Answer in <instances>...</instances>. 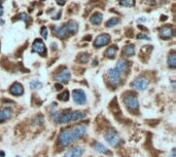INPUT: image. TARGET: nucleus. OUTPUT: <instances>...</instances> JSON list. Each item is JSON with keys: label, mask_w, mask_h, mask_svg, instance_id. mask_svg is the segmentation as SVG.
Returning a JSON list of instances; mask_svg holds the SVG:
<instances>
[{"label": "nucleus", "mask_w": 176, "mask_h": 157, "mask_svg": "<svg viewBox=\"0 0 176 157\" xmlns=\"http://www.w3.org/2000/svg\"><path fill=\"white\" fill-rule=\"evenodd\" d=\"M32 50L34 53H37L40 56H44L46 54V45H44L43 41L41 39H36L33 42L32 45Z\"/></svg>", "instance_id": "obj_9"}, {"label": "nucleus", "mask_w": 176, "mask_h": 157, "mask_svg": "<svg viewBox=\"0 0 176 157\" xmlns=\"http://www.w3.org/2000/svg\"><path fill=\"white\" fill-rule=\"evenodd\" d=\"M118 23H120V20H118L117 18H111L110 20H108V21H107L106 27H107V28L114 27V26H117V25Z\"/></svg>", "instance_id": "obj_24"}, {"label": "nucleus", "mask_w": 176, "mask_h": 157, "mask_svg": "<svg viewBox=\"0 0 176 157\" xmlns=\"http://www.w3.org/2000/svg\"><path fill=\"white\" fill-rule=\"evenodd\" d=\"M102 20H103V15L100 12H95L94 15L90 18V22L93 24V25H100Z\"/></svg>", "instance_id": "obj_18"}, {"label": "nucleus", "mask_w": 176, "mask_h": 157, "mask_svg": "<svg viewBox=\"0 0 176 157\" xmlns=\"http://www.w3.org/2000/svg\"><path fill=\"white\" fill-rule=\"evenodd\" d=\"M123 54L126 57H132L135 54V45L134 44H128L125 46L123 50Z\"/></svg>", "instance_id": "obj_19"}, {"label": "nucleus", "mask_w": 176, "mask_h": 157, "mask_svg": "<svg viewBox=\"0 0 176 157\" xmlns=\"http://www.w3.org/2000/svg\"><path fill=\"white\" fill-rule=\"evenodd\" d=\"M93 148H94L96 151H98L101 154H105V155H110L111 152L110 150H108L104 145H102L101 143L99 142H94L93 143Z\"/></svg>", "instance_id": "obj_15"}, {"label": "nucleus", "mask_w": 176, "mask_h": 157, "mask_svg": "<svg viewBox=\"0 0 176 157\" xmlns=\"http://www.w3.org/2000/svg\"><path fill=\"white\" fill-rule=\"evenodd\" d=\"M127 66H128V64H127V61H125V60H118V62L117 63V66L114 67L117 70H118L121 74L126 71V69H127Z\"/></svg>", "instance_id": "obj_20"}, {"label": "nucleus", "mask_w": 176, "mask_h": 157, "mask_svg": "<svg viewBox=\"0 0 176 157\" xmlns=\"http://www.w3.org/2000/svg\"><path fill=\"white\" fill-rule=\"evenodd\" d=\"M0 155H1V156H4V152H0Z\"/></svg>", "instance_id": "obj_34"}, {"label": "nucleus", "mask_w": 176, "mask_h": 157, "mask_svg": "<svg viewBox=\"0 0 176 157\" xmlns=\"http://www.w3.org/2000/svg\"><path fill=\"white\" fill-rule=\"evenodd\" d=\"M84 154V148L79 145L71 147L68 151L65 153L64 157H81Z\"/></svg>", "instance_id": "obj_8"}, {"label": "nucleus", "mask_w": 176, "mask_h": 157, "mask_svg": "<svg viewBox=\"0 0 176 157\" xmlns=\"http://www.w3.org/2000/svg\"><path fill=\"white\" fill-rule=\"evenodd\" d=\"M107 77L111 85L117 86L121 81V73L116 68H111L107 71Z\"/></svg>", "instance_id": "obj_5"}, {"label": "nucleus", "mask_w": 176, "mask_h": 157, "mask_svg": "<svg viewBox=\"0 0 176 157\" xmlns=\"http://www.w3.org/2000/svg\"><path fill=\"white\" fill-rule=\"evenodd\" d=\"M55 87H56V89H58V91H59V89H62L63 88V86H62V84H56Z\"/></svg>", "instance_id": "obj_32"}, {"label": "nucleus", "mask_w": 176, "mask_h": 157, "mask_svg": "<svg viewBox=\"0 0 176 157\" xmlns=\"http://www.w3.org/2000/svg\"><path fill=\"white\" fill-rule=\"evenodd\" d=\"M124 103L131 112H134V113H135V112H138L139 102H138V99H137V97L135 95L130 94V92L126 94L124 97Z\"/></svg>", "instance_id": "obj_4"}, {"label": "nucleus", "mask_w": 176, "mask_h": 157, "mask_svg": "<svg viewBox=\"0 0 176 157\" xmlns=\"http://www.w3.org/2000/svg\"><path fill=\"white\" fill-rule=\"evenodd\" d=\"M87 131V126L84 124H78V125L72 126L70 129H64L59 134V144L62 147H66L70 145L75 140L81 138Z\"/></svg>", "instance_id": "obj_1"}, {"label": "nucleus", "mask_w": 176, "mask_h": 157, "mask_svg": "<svg viewBox=\"0 0 176 157\" xmlns=\"http://www.w3.org/2000/svg\"><path fill=\"white\" fill-rule=\"evenodd\" d=\"M117 52V47L116 45L110 46L107 49L106 53H105V56H106L107 57H109V59H113V57H116Z\"/></svg>", "instance_id": "obj_21"}, {"label": "nucleus", "mask_w": 176, "mask_h": 157, "mask_svg": "<svg viewBox=\"0 0 176 157\" xmlns=\"http://www.w3.org/2000/svg\"><path fill=\"white\" fill-rule=\"evenodd\" d=\"M59 5H64L66 3V0H56Z\"/></svg>", "instance_id": "obj_31"}, {"label": "nucleus", "mask_w": 176, "mask_h": 157, "mask_svg": "<svg viewBox=\"0 0 176 157\" xmlns=\"http://www.w3.org/2000/svg\"><path fill=\"white\" fill-rule=\"evenodd\" d=\"M89 54L88 53H82L81 57H79V61H81V63H86L89 61Z\"/></svg>", "instance_id": "obj_27"}, {"label": "nucleus", "mask_w": 176, "mask_h": 157, "mask_svg": "<svg viewBox=\"0 0 176 157\" xmlns=\"http://www.w3.org/2000/svg\"><path fill=\"white\" fill-rule=\"evenodd\" d=\"M120 4L127 7H132L135 4V0H120Z\"/></svg>", "instance_id": "obj_25"}, {"label": "nucleus", "mask_w": 176, "mask_h": 157, "mask_svg": "<svg viewBox=\"0 0 176 157\" xmlns=\"http://www.w3.org/2000/svg\"><path fill=\"white\" fill-rule=\"evenodd\" d=\"M54 30H55V34L60 38H65L69 35L65 25H64V26H61V27H54Z\"/></svg>", "instance_id": "obj_16"}, {"label": "nucleus", "mask_w": 176, "mask_h": 157, "mask_svg": "<svg viewBox=\"0 0 176 157\" xmlns=\"http://www.w3.org/2000/svg\"><path fill=\"white\" fill-rule=\"evenodd\" d=\"M173 34H174V31L171 26H164L160 29V37L164 40H167L169 38H171L173 36Z\"/></svg>", "instance_id": "obj_12"}, {"label": "nucleus", "mask_w": 176, "mask_h": 157, "mask_svg": "<svg viewBox=\"0 0 176 157\" xmlns=\"http://www.w3.org/2000/svg\"><path fill=\"white\" fill-rule=\"evenodd\" d=\"M42 1H43V0H42Z\"/></svg>", "instance_id": "obj_36"}, {"label": "nucleus", "mask_w": 176, "mask_h": 157, "mask_svg": "<svg viewBox=\"0 0 176 157\" xmlns=\"http://www.w3.org/2000/svg\"><path fill=\"white\" fill-rule=\"evenodd\" d=\"M168 66L170 68H175L176 67V54L175 53H171L168 57Z\"/></svg>", "instance_id": "obj_22"}, {"label": "nucleus", "mask_w": 176, "mask_h": 157, "mask_svg": "<svg viewBox=\"0 0 176 157\" xmlns=\"http://www.w3.org/2000/svg\"><path fill=\"white\" fill-rule=\"evenodd\" d=\"M148 80L144 77H138L136 79H134L132 82H131V87L137 89V91H145V89L148 87Z\"/></svg>", "instance_id": "obj_6"}, {"label": "nucleus", "mask_w": 176, "mask_h": 157, "mask_svg": "<svg viewBox=\"0 0 176 157\" xmlns=\"http://www.w3.org/2000/svg\"><path fill=\"white\" fill-rule=\"evenodd\" d=\"M72 98L74 103L77 105H85L87 102V95L81 89H74L72 92Z\"/></svg>", "instance_id": "obj_7"}, {"label": "nucleus", "mask_w": 176, "mask_h": 157, "mask_svg": "<svg viewBox=\"0 0 176 157\" xmlns=\"http://www.w3.org/2000/svg\"><path fill=\"white\" fill-rule=\"evenodd\" d=\"M58 100L62 101V102H67L69 100V91H64L63 92L58 95Z\"/></svg>", "instance_id": "obj_23"}, {"label": "nucleus", "mask_w": 176, "mask_h": 157, "mask_svg": "<svg viewBox=\"0 0 176 157\" xmlns=\"http://www.w3.org/2000/svg\"><path fill=\"white\" fill-rule=\"evenodd\" d=\"M19 19H20V20L28 21V15H26V14H21L20 15H19Z\"/></svg>", "instance_id": "obj_30"}, {"label": "nucleus", "mask_w": 176, "mask_h": 157, "mask_svg": "<svg viewBox=\"0 0 176 157\" xmlns=\"http://www.w3.org/2000/svg\"><path fill=\"white\" fill-rule=\"evenodd\" d=\"M104 137H105L106 142L112 147H118L121 144V142H123V141H121V138L120 137V134H117V131L114 129H108L106 133H105Z\"/></svg>", "instance_id": "obj_3"}, {"label": "nucleus", "mask_w": 176, "mask_h": 157, "mask_svg": "<svg viewBox=\"0 0 176 157\" xmlns=\"http://www.w3.org/2000/svg\"><path fill=\"white\" fill-rule=\"evenodd\" d=\"M137 39H140V40H149V37L147 35L143 34V33H140L137 35Z\"/></svg>", "instance_id": "obj_28"}, {"label": "nucleus", "mask_w": 176, "mask_h": 157, "mask_svg": "<svg viewBox=\"0 0 176 157\" xmlns=\"http://www.w3.org/2000/svg\"><path fill=\"white\" fill-rule=\"evenodd\" d=\"M11 115H12V111L11 108L5 107L0 109V122L8 120L11 117Z\"/></svg>", "instance_id": "obj_14"}, {"label": "nucleus", "mask_w": 176, "mask_h": 157, "mask_svg": "<svg viewBox=\"0 0 176 157\" xmlns=\"http://www.w3.org/2000/svg\"><path fill=\"white\" fill-rule=\"evenodd\" d=\"M65 26L69 34H74L78 30V24L74 21H69L68 23L65 24Z\"/></svg>", "instance_id": "obj_17"}, {"label": "nucleus", "mask_w": 176, "mask_h": 157, "mask_svg": "<svg viewBox=\"0 0 176 157\" xmlns=\"http://www.w3.org/2000/svg\"><path fill=\"white\" fill-rule=\"evenodd\" d=\"M41 86H42V83H41L40 81H38V80H32V81L30 82V87L31 88H40Z\"/></svg>", "instance_id": "obj_26"}, {"label": "nucleus", "mask_w": 176, "mask_h": 157, "mask_svg": "<svg viewBox=\"0 0 176 157\" xmlns=\"http://www.w3.org/2000/svg\"><path fill=\"white\" fill-rule=\"evenodd\" d=\"M9 92L12 95H22L24 94V87L21 83L15 82L11 87H9Z\"/></svg>", "instance_id": "obj_13"}, {"label": "nucleus", "mask_w": 176, "mask_h": 157, "mask_svg": "<svg viewBox=\"0 0 176 157\" xmlns=\"http://www.w3.org/2000/svg\"><path fill=\"white\" fill-rule=\"evenodd\" d=\"M110 41V36L108 34H101L96 38L94 41L95 47H102L104 45H107Z\"/></svg>", "instance_id": "obj_10"}, {"label": "nucleus", "mask_w": 176, "mask_h": 157, "mask_svg": "<svg viewBox=\"0 0 176 157\" xmlns=\"http://www.w3.org/2000/svg\"><path fill=\"white\" fill-rule=\"evenodd\" d=\"M41 36H42L44 39H46L47 38V28L46 27H42L41 28Z\"/></svg>", "instance_id": "obj_29"}, {"label": "nucleus", "mask_w": 176, "mask_h": 157, "mask_svg": "<svg viewBox=\"0 0 176 157\" xmlns=\"http://www.w3.org/2000/svg\"><path fill=\"white\" fill-rule=\"evenodd\" d=\"M70 77H71V74H70L69 70L64 68L62 71L59 72L58 74L55 76V79L60 83H66L69 81Z\"/></svg>", "instance_id": "obj_11"}, {"label": "nucleus", "mask_w": 176, "mask_h": 157, "mask_svg": "<svg viewBox=\"0 0 176 157\" xmlns=\"http://www.w3.org/2000/svg\"><path fill=\"white\" fill-rule=\"evenodd\" d=\"M3 15V7L1 5H0V17H1V15Z\"/></svg>", "instance_id": "obj_33"}, {"label": "nucleus", "mask_w": 176, "mask_h": 157, "mask_svg": "<svg viewBox=\"0 0 176 157\" xmlns=\"http://www.w3.org/2000/svg\"><path fill=\"white\" fill-rule=\"evenodd\" d=\"M86 117V113L81 111H65L55 115V120L58 123H67L70 121L81 120Z\"/></svg>", "instance_id": "obj_2"}, {"label": "nucleus", "mask_w": 176, "mask_h": 157, "mask_svg": "<svg viewBox=\"0 0 176 157\" xmlns=\"http://www.w3.org/2000/svg\"><path fill=\"white\" fill-rule=\"evenodd\" d=\"M3 23H4V21H2V20H0V25H2Z\"/></svg>", "instance_id": "obj_35"}]
</instances>
